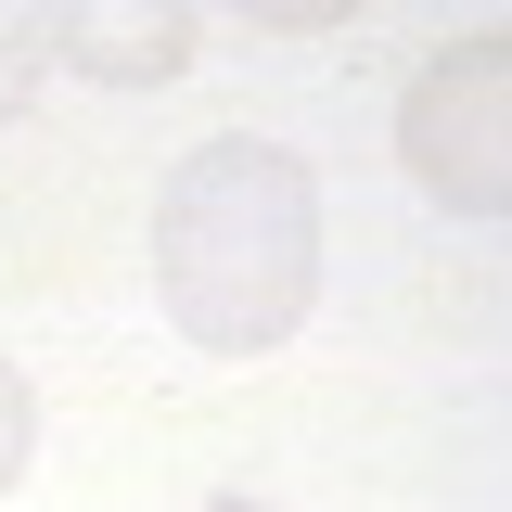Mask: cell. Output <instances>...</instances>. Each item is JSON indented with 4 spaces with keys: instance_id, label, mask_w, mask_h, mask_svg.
<instances>
[{
    "instance_id": "obj_1",
    "label": "cell",
    "mask_w": 512,
    "mask_h": 512,
    "mask_svg": "<svg viewBox=\"0 0 512 512\" xmlns=\"http://www.w3.org/2000/svg\"><path fill=\"white\" fill-rule=\"evenodd\" d=\"M320 295V180L308 154L218 128L154 192V308L205 359H269Z\"/></svg>"
},
{
    "instance_id": "obj_2",
    "label": "cell",
    "mask_w": 512,
    "mask_h": 512,
    "mask_svg": "<svg viewBox=\"0 0 512 512\" xmlns=\"http://www.w3.org/2000/svg\"><path fill=\"white\" fill-rule=\"evenodd\" d=\"M397 154H410V180L436 192L461 231H500L512 218V52L500 39H448V52L410 77Z\"/></svg>"
},
{
    "instance_id": "obj_3",
    "label": "cell",
    "mask_w": 512,
    "mask_h": 512,
    "mask_svg": "<svg viewBox=\"0 0 512 512\" xmlns=\"http://www.w3.org/2000/svg\"><path fill=\"white\" fill-rule=\"evenodd\" d=\"M39 52L90 90H167L192 64V13H103V0H52L39 13Z\"/></svg>"
},
{
    "instance_id": "obj_4",
    "label": "cell",
    "mask_w": 512,
    "mask_h": 512,
    "mask_svg": "<svg viewBox=\"0 0 512 512\" xmlns=\"http://www.w3.org/2000/svg\"><path fill=\"white\" fill-rule=\"evenodd\" d=\"M39 77H52V52H39V13H13V0H0V128L39 103Z\"/></svg>"
},
{
    "instance_id": "obj_5",
    "label": "cell",
    "mask_w": 512,
    "mask_h": 512,
    "mask_svg": "<svg viewBox=\"0 0 512 512\" xmlns=\"http://www.w3.org/2000/svg\"><path fill=\"white\" fill-rule=\"evenodd\" d=\"M26 461H39V397H26V372H13V359H0V487H13Z\"/></svg>"
}]
</instances>
